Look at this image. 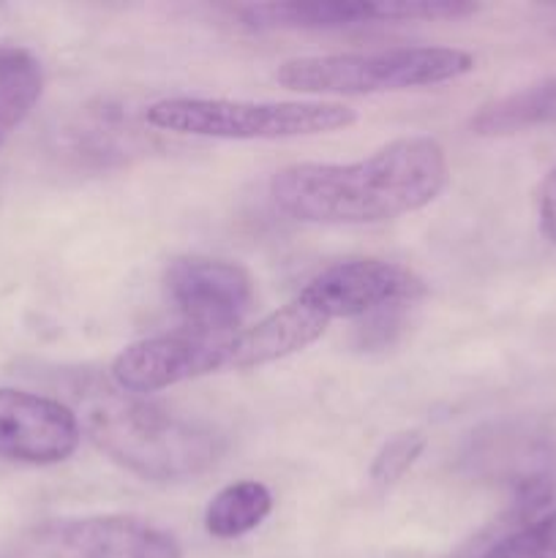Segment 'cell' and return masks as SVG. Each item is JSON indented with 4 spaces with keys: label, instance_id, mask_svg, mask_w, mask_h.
Listing matches in <instances>:
<instances>
[{
    "label": "cell",
    "instance_id": "13",
    "mask_svg": "<svg viewBox=\"0 0 556 558\" xmlns=\"http://www.w3.org/2000/svg\"><path fill=\"white\" fill-rule=\"evenodd\" d=\"M556 120V80L532 85L521 93L488 104L472 118V129L483 136L518 134Z\"/></svg>",
    "mask_w": 556,
    "mask_h": 558
},
{
    "label": "cell",
    "instance_id": "11",
    "mask_svg": "<svg viewBox=\"0 0 556 558\" xmlns=\"http://www.w3.org/2000/svg\"><path fill=\"white\" fill-rule=\"evenodd\" d=\"M238 14L256 31H341L376 22L374 0H278L240 5Z\"/></svg>",
    "mask_w": 556,
    "mask_h": 558
},
{
    "label": "cell",
    "instance_id": "2",
    "mask_svg": "<svg viewBox=\"0 0 556 558\" xmlns=\"http://www.w3.org/2000/svg\"><path fill=\"white\" fill-rule=\"evenodd\" d=\"M85 430L104 456L150 483L196 477L221 456L216 430L129 392L93 398Z\"/></svg>",
    "mask_w": 556,
    "mask_h": 558
},
{
    "label": "cell",
    "instance_id": "9",
    "mask_svg": "<svg viewBox=\"0 0 556 558\" xmlns=\"http://www.w3.org/2000/svg\"><path fill=\"white\" fill-rule=\"evenodd\" d=\"M80 441V420L65 403L0 387V458L52 466L69 461Z\"/></svg>",
    "mask_w": 556,
    "mask_h": 558
},
{
    "label": "cell",
    "instance_id": "14",
    "mask_svg": "<svg viewBox=\"0 0 556 558\" xmlns=\"http://www.w3.org/2000/svg\"><path fill=\"white\" fill-rule=\"evenodd\" d=\"M44 90L41 63L27 49H0V145L31 114Z\"/></svg>",
    "mask_w": 556,
    "mask_h": 558
},
{
    "label": "cell",
    "instance_id": "5",
    "mask_svg": "<svg viewBox=\"0 0 556 558\" xmlns=\"http://www.w3.org/2000/svg\"><path fill=\"white\" fill-rule=\"evenodd\" d=\"M11 558H183L178 539L131 515L60 518L27 529Z\"/></svg>",
    "mask_w": 556,
    "mask_h": 558
},
{
    "label": "cell",
    "instance_id": "6",
    "mask_svg": "<svg viewBox=\"0 0 556 558\" xmlns=\"http://www.w3.org/2000/svg\"><path fill=\"white\" fill-rule=\"evenodd\" d=\"M240 330H183L164 332V336L145 338L114 357L112 381L120 392L145 396V392L164 390L180 381L200 379V376L232 371L234 338Z\"/></svg>",
    "mask_w": 556,
    "mask_h": 558
},
{
    "label": "cell",
    "instance_id": "7",
    "mask_svg": "<svg viewBox=\"0 0 556 558\" xmlns=\"http://www.w3.org/2000/svg\"><path fill=\"white\" fill-rule=\"evenodd\" d=\"M167 294L174 308L200 330H240V322L254 308V278L245 267L210 256H183L169 265Z\"/></svg>",
    "mask_w": 556,
    "mask_h": 558
},
{
    "label": "cell",
    "instance_id": "3",
    "mask_svg": "<svg viewBox=\"0 0 556 558\" xmlns=\"http://www.w3.org/2000/svg\"><path fill=\"white\" fill-rule=\"evenodd\" d=\"M474 69V58L452 47H398L382 52L316 54L278 65V85L314 96H371L442 85Z\"/></svg>",
    "mask_w": 556,
    "mask_h": 558
},
{
    "label": "cell",
    "instance_id": "10",
    "mask_svg": "<svg viewBox=\"0 0 556 558\" xmlns=\"http://www.w3.org/2000/svg\"><path fill=\"white\" fill-rule=\"evenodd\" d=\"M325 330L327 322L314 308L292 298L287 305L256 322L254 327L238 332L232 352V371L259 368V365L276 363V360L289 357V354L303 352L316 338L325 336Z\"/></svg>",
    "mask_w": 556,
    "mask_h": 558
},
{
    "label": "cell",
    "instance_id": "15",
    "mask_svg": "<svg viewBox=\"0 0 556 558\" xmlns=\"http://www.w3.org/2000/svg\"><path fill=\"white\" fill-rule=\"evenodd\" d=\"M480 558H556V510L501 537Z\"/></svg>",
    "mask_w": 556,
    "mask_h": 558
},
{
    "label": "cell",
    "instance_id": "16",
    "mask_svg": "<svg viewBox=\"0 0 556 558\" xmlns=\"http://www.w3.org/2000/svg\"><path fill=\"white\" fill-rule=\"evenodd\" d=\"M425 436L420 430H403V434L390 436L385 445L376 452L374 463H371V480L376 485H392L414 466L425 450Z\"/></svg>",
    "mask_w": 556,
    "mask_h": 558
},
{
    "label": "cell",
    "instance_id": "1",
    "mask_svg": "<svg viewBox=\"0 0 556 558\" xmlns=\"http://www.w3.org/2000/svg\"><path fill=\"white\" fill-rule=\"evenodd\" d=\"M447 153L431 136H403L352 163H292L273 174L281 213L305 223H382L445 191Z\"/></svg>",
    "mask_w": 556,
    "mask_h": 558
},
{
    "label": "cell",
    "instance_id": "17",
    "mask_svg": "<svg viewBox=\"0 0 556 558\" xmlns=\"http://www.w3.org/2000/svg\"><path fill=\"white\" fill-rule=\"evenodd\" d=\"M376 22L461 20L478 11L469 0H374Z\"/></svg>",
    "mask_w": 556,
    "mask_h": 558
},
{
    "label": "cell",
    "instance_id": "12",
    "mask_svg": "<svg viewBox=\"0 0 556 558\" xmlns=\"http://www.w3.org/2000/svg\"><path fill=\"white\" fill-rule=\"evenodd\" d=\"M273 510V496L267 485L256 480L232 483L213 496L205 512V529L216 539H238L262 526Z\"/></svg>",
    "mask_w": 556,
    "mask_h": 558
},
{
    "label": "cell",
    "instance_id": "18",
    "mask_svg": "<svg viewBox=\"0 0 556 558\" xmlns=\"http://www.w3.org/2000/svg\"><path fill=\"white\" fill-rule=\"evenodd\" d=\"M540 229L556 245V169L540 189Z\"/></svg>",
    "mask_w": 556,
    "mask_h": 558
},
{
    "label": "cell",
    "instance_id": "8",
    "mask_svg": "<svg viewBox=\"0 0 556 558\" xmlns=\"http://www.w3.org/2000/svg\"><path fill=\"white\" fill-rule=\"evenodd\" d=\"M418 294H423V281L409 267L382 259H354L322 270L294 298L330 325L336 319L374 314Z\"/></svg>",
    "mask_w": 556,
    "mask_h": 558
},
{
    "label": "cell",
    "instance_id": "4",
    "mask_svg": "<svg viewBox=\"0 0 556 558\" xmlns=\"http://www.w3.org/2000/svg\"><path fill=\"white\" fill-rule=\"evenodd\" d=\"M153 129L210 140H294L349 129L354 109L338 101H232L164 98L147 107Z\"/></svg>",
    "mask_w": 556,
    "mask_h": 558
}]
</instances>
